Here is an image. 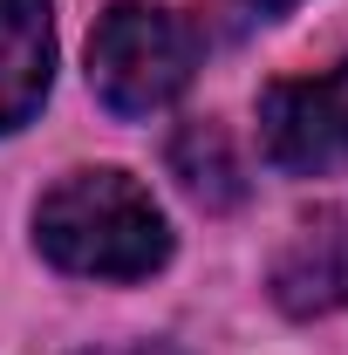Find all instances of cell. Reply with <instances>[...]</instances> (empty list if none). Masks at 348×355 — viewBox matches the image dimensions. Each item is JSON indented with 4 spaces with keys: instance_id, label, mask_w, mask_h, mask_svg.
<instances>
[{
    "instance_id": "cell-2",
    "label": "cell",
    "mask_w": 348,
    "mask_h": 355,
    "mask_svg": "<svg viewBox=\"0 0 348 355\" xmlns=\"http://www.w3.org/2000/svg\"><path fill=\"white\" fill-rule=\"evenodd\" d=\"M198 69V35L171 7L150 0H116L96 35H89V89L103 96L110 116H157L191 89Z\"/></svg>"
},
{
    "instance_id": "cell-8",
    "label": "cell",
    "mask_w": 348,
    "mask_h": 355,
    "mask_svg": "<svg viewBox=\"0 0 348 355\" xmlns=\"http://www.w3.org/2000/svg\"><path fill=\"white\" fill-rule=\"evenodd\" d=\"M137 355H177V349H164V342H150V349H137Z\"/></svg>"
},
{
    "instance_id": "cell-6",
    "label": "cell",
    "mask_w": 348,
    "mask_h": 355,
    "mask_svg": "<svg viewBox=\"0 0 348 355\" xmlns=\"http://www.w3.org/2000/svg\"><path fill=\"white\" fill-rule=\"evenodd\" d=\"M171 171L177 184L198 198V205H232L246 184H239V164H232V150H225V137L212 123H184L171 137Z\"/></svg>"
},
{
    "instance_id": "cell-1",
    "label": "cell",
    "mask_w": 348,
    "mask_h": 355,
    "mask_svg": "<svg viewBox=\"0 0 348 355\" xmlns=\"http://www.w3.org/2000/svg\"><path fill=\"white\" fill-rule=\"evenodd\" d=\"M35 246L82 280H143L171 260V225L130 171L96 164L69 171L35 205Z\"/></svg>"
},
{
    "instance_id": "cell-3",
    "label": "cell",
    "mask_w": 348,
    "mask_h": 355,
    "mask_svg": "<svg viewBox=\"0 0 348 355\" xmlns=\"http://www.w3.org/2000/svg\"><path fill=\"white\" fill-rule=\"evenodd\" d=\"M260 150L287 178L348 171V62L321 76H287L260 96Z\"/></svg>"
},
{
    "instance_id": "cell-7",
    "label": "cell",
    "mask_w": 348,
    "mask_h": 355,
    "mask_svg": "<svg viewBox=\"0 0 348 355\" xmlns=\"http://www.w3.org/2000/svg\"><path fill=\"white\" fill-rule=\"evenodd\" d=\"M253 7H260V14H287L294 0H253Z\"/></svg>"
},
{
    "instance_id": "cell-4",
    "label": "cell",
    "mask_w": 348,
    "mask_h": 355,
    "mask_svg": "<svg viewBox=\"0 0 348 355\" xmlns=\"http://www.w3.org/2000/svg\"><path fill=\"white\" fill-rule=\"evenodd\" d=\"M273 301L294 314V321H314V314L348 308V205H328L287 232V246L273 253Z\"/></svg>"
},
{
    "instance_id": "cell-5",
    "label": "cell",
    "mask_w": 348,
    "mask_h": 355,
    "mask_svg": "<svg viewBox=\"0 0 348 355\" xmlns=\"http://www.w3.org/2000/svg\"><path fill=\"white\" fill-rule=\"evenodd\" d=\"M55 83V14L48 0H0V130H21Z\"/></svg>"
}]
</instances>
